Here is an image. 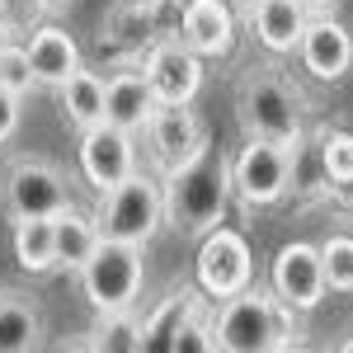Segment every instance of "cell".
Wrapping results in <instances>:
<instances>
[{"label":"cell","instance_id":"6da1fadb","mask_svg":"<svg viewBox=\"0 0 353 353\" xmlns=\"http://www.w3.org/2000/svg\"><path fill=\"white\" fill-rule=\"evenodd\" d=\"M231 161L221 151H198L193 161L165 174V221L179 226L184 236H208L212 226H221L226 208H231Z\"/></svg>","mask_w":353,"mask_h":353},{"label":"cell","instance_id":"7a4b0ae2","mask_svg":"<svg viewBox=\"0 0 353 353\" xmlns=\"http://www.w3.org/2000/svg\"><path fill=\"white\" fill-rule=\"evenodd\" d=\"M297 316L301 311L283 306L273 292L245 288V292L221 301V311L212 316V349H221V353L292 349L297 344Z\"/></svg>","mask_w":353,"mask_h":353},{"label":"cell","instance_id":"3957f363","mask_svg":"<svg viewBox=\"0 0 353 353\" xmlns=\"http://www.w3.org/2000/svg\"><path fill=\"white\" fill-rule=\"evenodd\" d=\"M236 113H241L245 137H269V141L301 146V94L283 76L250 71L241 81V94H236Z\"/></svg>","mask_w":353,"mask_h":353},{"label":"cell","instance_id":"277c9868","mask_svg":"<svg viewBox=\"0 0 353 353\" xmlns=\"http://www.w3.org/2000/svg\"><path fill=\"white\" fill-rule=\"evenodd\" d=\"M141 278H146L141 273V245L104 236L99 250L90 254V264L81 269V288L85 301L94 306V316H104V311H132L141 297Z\"/></svg>","mask_w":353,"mask_h":353},{"label":"cell","instance_id":"5b68a950","mask_svg":"<svg viewBox=\"0 0 353 353\" xmlns=\"http://www.w3.org/2000/svg\"><path fill=\"white\" fill-rule=\"evenodd\" d=\"M99 231L113 241L146 245L165 221V184L146 179V174H128L123 184L99 193Z\"/></svg>","mask_w":353,"mask_h":353},{"label":"cell","instance_id":"8992f818","mask_svg":"<svg viewBox=\"0 0 353 353\" xmlns=\"http://www.w3.org/2000/svg\"><path fill=\"white\" fill-rule=\"evenodd\" d=\"M292 165L297 146L269 141V137H245V146L231 156V179L250 208H273L292 193Z\"/></svg>","mask_w":353,"mask_h":353},{"label":"cell","instance_id":"52a82bcc","mask_svg":"<svg viewBox=\"0 0 353 353\" xmlns=\"http://www.w3.org/2000/svg\"><path fill=\"white\" fill-rule=\"evenodd\" d=\"M0 208L10 221L24 217H57L61 208H71V193H66V174L52 161H38L24 156L0 174Z\"/></svg>","mask_w":353,"mask_h":353},{"label":"cell","instance_id":"ba28073f","mask_svg":"<svg viewBox=\"0 0 353 353\" xmlns=\"http://www.w3.org/2000/svg\"><path fill=\"white\" fill-rule=\"evenodd\" d=\"M193 278H198V292H208V297H217V301L245 292L250 278H254V264H250V245H245L241 231L212 226L203 236V245H198Z\"/></svg>","mask_w":353,"mask_h":353},{"label":"cell","instance_id":"9c48e42d","mask_svg":"<svg viewBox=\"0 0 353 353\" xmlns=\"http://www.w3.org/2000/svg\"><path fill=\"white\" fill-rule=\"evenodd\" d=\"M269 292L283 306L292 311H316L325 301L330 283H325V259H321V245H306V241H292L273 254V269H269Z\"/></svg>","mask_w":353,"mask_h":353},{"label":"cell","instance_id":"30bf717a","mask_svg":"<svg viewBox=\"0 0 353 353\" xmlns=\"http://www.w3.org/2000/svg\"><path fill=\"white\" fill-rule=\"evenodd\" d=\"M141 76L161 104H193L203 90V57L184 38H156L141 57Z\"/></svg>","mask_w":353,"mask_h":353},{"label":"cell","instance_id":"8fae6325","mask_svg":"<svg viewBox=\"0 0 353 353\" xmlns=\"http://www.w3.org/2000/svg\"><path fill=\"white\" fill-rule=\"evenodd\" d=\"M137 132L128 128H118V123H94V128H85L81 132V174L85 184H94V189L104 193L113 184H123L128 174H137Z\"/></svg>","mask_w":353,"mask_h":353},{"label":"cell","instance_id":"7c38bea8","mask_svg":"<svg viewBox=\"0 0 353 353\" xmlns=\"http://www.w3.org/2000/svg\"><path fill=\"white\" fill-rule=\"evenodd\" d=\"M146 146H151V161L170 174L184 161H193L198 151H208V132L189 104H161L146 123Z\"/></svg>","mask_w":353,"mask_h":353},{"label":"cell","instance_id":"4fadbf2b","mask_svg":"<svg viewBox=\"0 0 353 353\" xmlns=\"http://www.w3.org/2000/svg\"><path fill=\"white\" fill-rule=\"evenodd\" d=\"M297 57L301 66L316 76V81H344L353 66V38L344 24H334V19H311L306 24V33H301L297 43Z\"/></svg>","mask_w":353,"mask_h":353},{"label":"cell","instance_id":"5bb4252c","mask_svg":"<svg viewBox=\"0 0 353 353\" xmlns=\"http://www.w3.org/2000/svg\"><path fill=\"white\" fill-rule=\"evenodd\" d=\"M179 38L198 57H226L236 48V10H231V0H189Z\"/></svg>","mask_w":353,"mask_h":353},{"label":"cell","instance_id":"9a60e30c","mask_svg":"<svg viewBox=\"0 0 353 353\" xmlns=\"http://www.w3.org/2000/svg\"><path fill=\"white\" fill-rule=\"evenodd\" d=\"M306 24H311V5H306V0H264V5L250 14V28H254L259 48L273 52V57L297 52Z\"/></svg>","mask_w":353,"mask_h":353},{"label":"cell","instance_id":"2e32d148","mask_svg":"<svg viewBox=\"0 0 353 353\" xmlns=\"http://www.w3.org/2000/svg\"><path fill=\"white\" fill-rule=\"evenodd\" d=\"M156 109H161V99L151 94L141 71H118L104 81V123H118L128 132H146Z\"/></svg>","mask_w":353,"mask_h":353},{"label":"cell","instance_id":"e0dca14e","mask_svg":"<svg viewBox=\"0 0 353 353\" xmlns=\"http://www.w3.org/2000/svg\"><path fill=\"white\" fill-rule=\"evenodd\" d=\"M24 48H28V66H33L38 85H52V90L66 81V76H76V71L85 66L76 38H71L66 28H57V24H38Z\"/></svg>","mask_w":353,"mask_h":353},{"label":"cell","instance_id":"ac0fdd59","mask_svg":"<svg viewBox=\"0 0 353 353\" xmlns=\"http://www.w3.org/2000/svg\"><path fill=\"white\" fill-rule=\"evenodd\" d=\"M104 231H99V217H90L81 208H61L52 217V250H57V269L81 273L90 264V254L99 250Z\"/></svg>","mask_w":353,"mask_h":353},{"label":"cell","instance_id":"d6986e66","mask_svg":"<svg viewBox=\"0 0 353 353\" xmlns=\"http://www.w3.org/2000/svg\"><path fill=\"white\" fill-rule=\"evenodd\" d=\"M43 344V311L24 297L0 288V353H33Z\"/></svg>","mask_w":353,"mask_h":353},{"label":"cell","instance_id":"ffe728a7","mask_svg":"<svg viewBox=\"0 0 353 353\" xmlns=\"http://www.w3.org/2000/svg\"><path fill=\"white\" fill-rule=\"evenodd\" d=\"M57 104H61V118L76 132L104 123V76H94V71L81 66L76 76H66V81L57 85Z\"/></svg>","mask_w":353,"mask_h":353},{"label":"cell","instance_id":"44dd1931","mask_svg":"<svg viewBox=\"0 0 353 353\" xmlns=\"http://www.w3.org/2000/svg\"><path fill=\"white\" fill-rule=\"evenodd\" d=\"M14 259L24 273H52L57 250H52V217H24L14 221Z\"/></svg>","mask_w":353,"mask_h":353},{"label":"cell","instance_id":"7402d4cb","mask_svg":"<svg viewBox=\"0 0 353 353\" xmlns=\"http://www.w3.org/2000/svg\"><path fill=\"white\" fill-rule=\"evenodd\" d=\"M109 43L123 52H141L156 43V24H151V0H123L109 14Z\"/></svg>","mask_w":353,"mask_h":353},{"label":"cell","instance_id":"603a6c76","mask_svg":"<svg viewBox=\"0 0 353 353\" xmlns=\"http://www.w3.org/2000/svg\"><path fill=\"white\" fill-rule=\"evenodd\" d=\"M193 316H198V297H193V292H174L161 311H151V316L141 321V325H146V349H170L174 353V339H179V330L189 325Z\"/></svg>","mask_w":353,"mask_h":353},{"label":"cell","instance_id":"cb8c5ba5","mask_svg":"<svg viewBox=\"0 0 353 353\" xmlns=\"http://www.w3.org/2000/svg\"><path fill=\"white\" fill-rule=\"evenodd\" d=\"M90 349H109V353H141L146 349V325L137 321L132 311H104Z\"/></svg>","mask_w":353,"mask_h":353},{"label":"cell","instance_id":"d4e9b609","mask_svg":"<svg viewBox=\"0 0 353 353\" xmlns=\"http://www.w3.org/2000/svg\"><path fill=\"white\" fill-rule=\"evenodd\" d=\"M330 292H353V236H330L321 245Z\"/></svg>","mask_w":353,"mask_h":353},{"label":"cell","instance_id":"484cf974","mask_svg":"<svg viewBox=\"0 0 353 353\" xmlns=\"http://www.w3.org/2000/svg\"><path fill=\"white\" fill-rule=\"evenodd\" d=\"M321 161H325L330 184H349L353 179V132L321 137Z\"/></svg>","mask_w":353,"mask_h":353},{"label":"cell","instance_id":"4316f807","mask_svg":"<svg viewBox=\"0 0 353 353\" xmlns=\"http://www.w3.org/2000/svg\"><path fill=\"white\" fill-rule=\"evenodd\" d=\"M0 85L19 90V94H28V90L38 85V76H33V66H28V48H19V43H10V52L0 57Z\"/></svg>","mask_w":353,"mask_h":353},{"label":"cell","instance_id":"83f0119b","mask_svg":"<svg viewBox=\"0 0 353 353\" xmlns=\"http://www.w3.org/2000/svg\"><path fill=\"white\" fill-rule=\"evenodd\" d=\"M43 14H48V0H0V24L14 28V33L38 28Z\"/></svg>","mask_w":353,"mask_h":353},{"label":"cell","instance_id":"f1b7e54d","mask_svg":"<svg viewBox=\"0 0 353 353\" xmlns=\"http://www.w3.org/2000/svg\"><path fill=\"white\" fill-rule=\"evenodd\" d=\"M184 5H189V0H151L156 38H179V28H184Z\"/></svg>","mask_w":353,"mask_h":353},{"label":"cell","instance_id":"f546056e","mask_svg":"<svg viewBox=\"0 0 353 353\" xmlns=\"http://www.w3.org/2000/svg\"><path fill=\"white\" fill-rule=\"evenodd\" d=\"M19 104H24V94H19V90H10V85H0V146L19 132V118H24Z\"/></svg>","mask_w":353,"mask_h":353},{"label":"cell","instance_id":"4dcf8cb0","mask_svg":"<svg viewBox=\"0 0 353 353\" xmlns=\"http://www.w3.org/2000/svg\"><path fill=\"white\" fill-rule=\"evenodd\" d=\"M193 349H212V321H203V316H193L174 339V353H193Z\"/></svg>","mask_w":353,"mask_h":353},{"label":"cell","instance_id":"1f68e13d","mask_svg":"<svg viewBox=\"0 0 353 353\" xmlns=\"http://www.w3.org/2000/svg\"><path fill=\"white\" fill-rule=\"evenodd\" d=\"M259 5H264V0H231V10H236V14H245V19H250Z\"/></svg>","mask_w":353,"mask_h":353},{"label":"cell","instance_id":"d6a6232c","mask_svg":"<svg viewBox=\"0 0 353 353\" xmlns=\"http://www.w3.org/2000/svg\"><path fill=\"white\" fill-rule=\"evenodd\" d=\"M10 43H14V28H5V24H0V57L10 52Z\"/></svg>","mask_w":353,"mask_h":353},{"label":"cell","instance_id":"836d02e7","mask_svg":"<svg viewBox=\"0 0 353 353\" xmlns=\"http://www.w3.org/2000/svg\"><path fill=\"white\" fill-rule=\"evenodd\" d=\"M306 5H311V10H334L339 0H306Z\"/></svg>","mask_w":353,"mask_h":353},{"label":"cell","instance_id":"e575fe53","mask_svg":"<svg viewBox=\"0 0 353 353\" xmlns=\"http://www.w3.org/2000/svg\"><path fill=\"white\" fill-rule=\"evenodd\" d=\"M66 5H71V0H48V10H66Z\"/></svg>","mask_w":353,"mask_h":353},{"label":"cell","instance_id":"d590c367","mask_svg":"<svg viewBox=\"0 0 353 353\" xmlns=\"http://www.w3.org/2000/svg\"><path fill=\"white\" fill-rule=\"evenodd\" d=\"M344 349H349V353H353V339H349V344H344Z\"/></svg>","mask_w":353,"mask_h":353}]
</instances>
